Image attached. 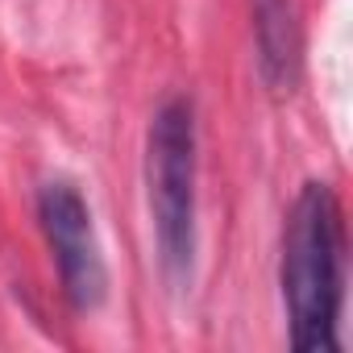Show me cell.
Wrapping results in <instances>:
<instances>
[{
    "mask_svg": "<svg viewBox=\"0 0 353 353\" xmlns=\"http://www.w3.org/2000/svg\"><path fill=\"white\" fill-rule=\"evenodd\" d=\"M38 221H42V233H46L67 303L75 312H96L108 295V266H104V250H100L83 192L67 179L42 183Z\"/></svg>",
    "mask_w": 353,
    "mask_h": 353,
    "instance_id": "3957f363",
    "label": "cell"
},
{
    "mask_svg": "<svg viewBox=\"0 0 353 353\" xmlns=\"http://www.w3.org/2000/svg\"><path fill=\"white\" fill-rule=\"evenodd\" d=\"M345 208L336 192L307 179L283 225L279 287L291 328V349L336 353L341 349V307H345Z\"/></svg>",
    "mask_w": 353,
    "mask_h": 353,
    "instance_id": "6da1fadb",
    "label": "cell"
},
{
    "mask_svg": "<svg viewBox=\"0 0 353 353\" xmlns=\"http://www.w3.org/2000/svg\"><path fill=\"white\" fill-rule=\"evenodd\" d=\"M254 13V42H258V71L270 92H291L299 75V26L291 0H250Z\"/></svg>",
    "mask_w": 353,
    "mask_h": 353,
    "instance_id": "277c9868",
    "label": "cell"
},
{
    "mask_svg": "<svg viewBox=\"0 0 353 353\" xmlns=\"http://www.w3.org/2000/svg\"><path fill=\"white\" fill-rule=\"evenodd\" d=\"M200 133L192 96H170L158 104L145 133V188L154 216L158 266L170 291H183L196 266V174Z\"/></svg>",
    "mask_w": 353,
    "mask_h": 353,
    "instance_id": "7a4b0ae2",
    "label": "cell"
}]
</instances>
